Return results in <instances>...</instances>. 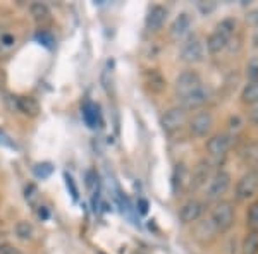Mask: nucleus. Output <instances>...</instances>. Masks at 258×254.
<instances>
[{
  "instance_id": "10",
  "label": "nucleus",
  "mask_w": 258,
  "mask_h": 254,
  "mask_svg": "<svg viewBox=\"0 0 258 254\" xmlns=\"http://www.w3.org/2000/svg\"><path fill=\"white\" fill-rule=\"evenodd\" d=\"M232 146V136L226 134V132H220V134H214L207 141V151L210 156L220 158L227 155V151Z\"/></svg>"
},
{
  "instance_id": "29",
  "label": "nucleus",
  "mask_w": 258,
  "mask_h": 254,
  "mask_svg": "<svg viewBox=\"0 0 258 254\" xmlns=\"http://www.w3.org/2000/svg\"><path fill=\"white\" fill-rule=\"evenodd\" d=\"M0 254H24L21 249H18V247H14L12 244H2L0 245Z\"/></svg>"
},
{
  "instance_id": "34",
  "label": "nucleus",
  "mask_w": 258,
  "mask_h": 254,
  "mask_svg": "<svg viewBox=\"0 0 258 254\" xmlns=\"http://www.w3.org/2000/svg\"><path fill=\"white\" fill-rule=\"evenodd\" d=\"M0 143H2V144H9V141H7V137L4 136V132H0Z\"/></svg>"
},
{
  "instance_id": "15",
  "label": "nucleus",
  "mask_w": 258,
  "mask_h": 254,
  "mask_svg": "<svg viewBox=\"0 0 258 254\" xmlns=\"http://www.w3.org/2000/svg\"><path fill=\"white\" fill-rule=\"evenodd\" d=\"M16 108L28 117H36L40 114V103L33 97H16Z\"/></svg>"
},
{
  "instance_id": "17",
  "label": "nucleus",
  "mask_w": 258,
  "mask_h": 254,
  "mask_svg": "<svg viewBox=\"0 0 258 254\" xmlns=\"http://www.w3.org/2000/svg\"><path fill=\"white\" fill-rule=\"evenodd\" d=\"M229 41L224 35H220V33H217L214 30V33H210V36L207 38V50H209V53H212V55H217V53L224 52V50L227 48Z\"/></svg>"
},
{
  "instance_id": "19",
  "label": "nucleus",
  "mask_w": 258,
  "mask_h": 254,
  "mask_svg": "<svg viewBox=\"0 0 258 254\" xmlns=\"http://www.w3.org/2000/svg\"><path fill=\"white\" fill-rule=\"evenodd\" d=\"M241 160L249 166L258 165V141H251L241 151Z\"/></svg>"
},
{
  "instance_id": "36",
  "label": "nucleus",
  "mask_w": 258,
  "mask_h": 254,
  "mask_svg": "<svg viewBox=\"0 0 258 254\" xmlns=\"http://www.w3.org/2000/svg\"><path fill=\"white\" fill-rule=\"evenodd\" d=\"M2 244H6V242H4V237H2V234H0V245Z\"/></svg>"
},
{
  "instance_id": "2",
  "label": "nucleus",
  "mask_w": 258,
  "mask_h": 254,
  "mask_svg": "<svg viewBox=\"0 0 258 254\" xmlns=\"http://www.w3.org/2000/svg\"><path fill=\"white\" fill-rule=\"evenodd\" d=\"M256 193H258V168H251L241 176L238 184H236L234 196L238 201H248Z\"/></svg>"
},
{
  "instance_id": "23",
  "label": "nucleus",
  "mask_w": 258,
  "mask_h": 254,
  "mask_svg": "<svg viewBox=\"0 0 258 254\" xmlns=\"http://www.w3.org/2000/svg\"><path fill=\"white\" fill-rule=\"evenodd\" d=\"M215 31L220 33V35H224L227 40H231L232 36H234V31H236V21L231 19V18L222 19L217 26H215Z\"/></svg>"
},
{
  "instance_id": "26",
  "label": "nucleus",
  "mask_w": 258,
  "mask_h": 254,
  "mask_svg": "<svg viewBox=\"0 0 258 254\" xmlns=\"http://www.w3.org/2000/svg\"><path fill=\"white\" fill-rule=\"evenodd\" d=\"M83 114H85V120L90 124V127L97 126V112H95L93 105H86L85 107V112H83Z\"/></svg>"
},
{
  "instance_id": "11",
  "label": "nucleus",
  "mask_w": 258,
  "mask_h": 254,
  "mask_svg": "<svg viewBox=\"0 0 258 254\" xmlns=\"http://www.w3.org/2000/svg\"><path fill=\"white\" fill-rule=\"evenodd\" d=\"M203 211H205V203L198 201V199H189V201H186L184 205L181 206V210H179V220L184 225L195 223L202 218Z\"/></svg>"
},
{
  "instance_id": "27",
  "label": "nucleus",
  "mask_w": 258,
  "mask_h": 254,
  "mask_svg": "<svg viewBox=\"0 0 258 254\" xmlns=\"http://www.w3.org/2000/svg\"><path fill=\"white\" fill-rule=\"evenodd\" d=\"M14 45H16V38L12 35H9V33H6V35L0 36V47L2 48L11 50V48H14Z\"/></svg>"
},
{
  "instance_id": "22",
  "label": "nucleus",
  "mask_w": 258,
  "mask_h": 254,
  "mask_svg": "<svg viewBox=\"0 0 258 254\" xmlns=\"http://www.w3.org/2000/svg\"><path fill=\"white\" fill-rule=\"evenodd\" d=\"M145 79H147V84L150 86V90L155 91V93H160V91L165 88V81L159 70H155V69L148 70V72L145 74Z\"/></svg>"
},
{
  "instance_id": "20",
  "label": "nucleus",
  "mask_w": 258,
  "mask_h": 254,
  "mask_svg": "<svg viewBox=\"0 0 258 254\" xmlns=\"http://www.w3.org/2000/svg\"><path fill=\"white\" fill-rule=\"evenodd\" d=\"M241 254H258V230H249L241 244Z\"/></svg>"
},
{
  "instance_id": "21",
  "label": "nucleus",
  "mask_w": 258,
  "mask_h": 254,
  "mask_svg": "<svg viewBox=\"0 0 258 254\" xmlns=\"http://www.w3.org/2000/svg\"><path fill=\"white\" fill-rule=\"evenodd\" d=\"M14 232H16V237L24 240V242L33 240V237H35V227H33L30 222H26V220H19L14 227Z\"/></svg>"
},
{
  "instance_id": "9",
  "label": "nucleus",
  "mask_w": 258,
  "mask_h": 254,
  "mask_svg": "<svg viewBox=\"0 0 258 254\" xmlns=\"http://www.w3.org/2000/svg\"><path fill=\"white\" fill-rule=\"evenodd\" d=\"M212 179V165L209 160H200L195 165L193 172L189 174V191H198L203 186H207V182H210Z\"/></svg>"
},
{
  "instance_id": "1",
  "label": "nucleus",
  "mask_w": 258,
  "mask_h": 254,
  "mask_svg": "<svg viewBox=\"0 0 258 254\" xmlns=\"http://www.w3.org/2000/svg\"><path fill=\"white\" fill-rule=\"evenodd\" d=\"M234 206H232L231 201H217V205L212 210L210 223L215 232L224 234V232H227L234 225Z\"/></svg>"
},
{
  "instance_id": "5",
  "label": "nucleus",
  "mask_w": 258,
  "mask_h": 254,
  "mask_svg": "<svg viewBox=\"0 0 258 254\" xmlns=\"http://www.w3.org/2000/svg\"><path fill=\"white\" fill-rule=\"evenodd\" d=\"M212 97V91L209 86L202 84L198 86L197 90H193L191 93L184 95V97L179 98V102H181V108H184L186 112L188 110H198V108L205 107L207 103H209V100Z\"/></svg>"
},
{
  "instance_id": "35",
  "label": "nucleus",
  "mask_w": 258,
  "mask_h": 254,
  "mask_svg": "<svg viewBox=\"0 0 258 254\" xmlns=\"http://www.w3.org/2000/svg\"><path fill=\"white\" fill-rule=\"evenodd\" d=\"M231 124H234V122H232V119H231ZM234 127H236V129L239 127V119H238V117H236V126H232V129H234Z\"/></svg>"
},
{
  "instance_id": "4",
  "label": "nucleus",
  "mask_w": 258,
  "mask_h": 254,
  "mask_svg": "<svg viewBox=\"0 0 258 254\" xmlns=\"http://www.w3.org/2000/svg\"><path fill=\"white\" fill-rule=\"evenodd\" d=\"M231 187V176L226 170H219L212 176L209 187H207V199L209 201H220L224 194L229 191Z\"/></svg>"
},
{
  "instance_id": "14",
  "label": "nucleus",
  "mask_w": 258,
  "mask_h": 254,
  "mask_svg": "<svg viewBox=\"0 0 258 254\" xmlns=\"http://www.w3.org/2000/svg\"><path fill=\"white\" fill-rule=\"evenodd\" d=\"M189 187V170L184 163H177L172 170V189L174 193H181Z\"/></svg>"
},
{
  "instance_id": "24",
  "label": "nucleus",
  "mask_w": 258,
  "mask_h": 254,
  "mask_svg": "<svg viewBox=\"0 0 258 254\" xmlns=\"http://www.w3.org/2000/svg\"><path fill=\"white\" fill-rule=\"evenodd\" d=\"M246 225L249 230H258V201L251 203L246 211Z\"/></svg>"
},
{
  "instance_id": "8",
  "label": "nucleus",
  "mask_w": 258,
  "mask_h": 254,
  "mask_svg": "<svg viewBox=\"0 0 258 254\" xmlns=\"http://www.w3.org/2000/svg\"><path fill=\"white\" fill-rule=\"evenodd\" d=\"M189 132L193 134L195 137H205L210 134L212 127H214V115L210 112L203 110V112H198L195 114L193 117L189 119Z\"/></svg>"
},
{
  "instance_id": "28",
  "label": "nucleus",
  "mask_w": 258,
  "mask_h": 254,
  "mask_svg": "<svg viewBox=\"0 0 258 254\" xmlns=\"http://www.w3.org/2000/svg\"><path fill=\"white\" fill-rule=\"evenodd\" d=\"M35 174L38 177H48L52 174V165L50 163H41L35 166Z\"/></svg>"
},
{
  "instance_id": "12",
  "label": "nucleus",
  "mask_w": 258,
  "mask_h": 254,
  "mask_svg": "<svg viewBox=\"0 0 258 254\" xmlns=\"http://www.w3.org/2000/svg\"><path fill=\"white\" fill-rule=\"evenodd\" d=\"M169 18V11L165 9L164 6H153L152 9L148 11L147 19H145V26H147L148 31L157 33L164 28L165 21Z\"/></svg>"
},
{
  "instance_id": "7",
  "label": "nucleus",
  "mask_w": 258,
  "mask_h": 254,
  "mask_svg": "<svg viewBox=\"0 0 258 254\" xmlns=\"http://www.w3.org/2000/svg\"><path fill=\"white\" fill-rule=\"evenodd\" d=\"M202 77L197 70H184L176 77L174 81V91L177 93V97H184V95L191 93L193 90H197L198 86H202Z\"/></svg>"
},
{
  "instance_id": "6",
  "label": "nucleus",
  "mask_w": 258,
  "mask_h": 254,
  "mask_svg": "<svg viewBox=\"0 0 258 254\" xmlns=\"http://www.w3.org/2000/svg\"><path fill=\"white\" fill-rule=\"evenodd\" d=\"M205 59V47L202 40L197 36H191L181 45V60L186 64H200Z\"/></svg>"
},
{
  "instance_id": "32",
  "label": "nucleus",
  "mask_w": 258,
  "mask_h": 254,
  "mask_svg": "<svg viewBox=\"0 0 258 254\" xmlns=\"http://www.w3.org/2000/svg\"><path fill=\"white\" fill-rule=\"evenodd\" d=\"M198 9L203 12V14H210L212 11L215 9V4L214 2H210V4H203V2H198Z\"/></svg>"
},
{
  "instance_id": "25",
  "label": "nucleus",
  "mask_w": 258,
  "mask_h": 254,
  "mask_svg": "<svg viewBox=\"0 0 258 254\" xmlns=\"http://www.w3.org/2000/svg\"><path fill=\"white\" fill-rule=\"evenodd\" d=\"M246 77H248V82L258 81V60H251L246 65Z\"/></svg>"
},
{
  "instance_id": "16",
  "label": "nucleus",
  "mask_w": 258,
  "mask_h": 254,
  "mask_svg": "<svg viewBox=\"0 0 258 254\" xmlns=\"http://www.w3.org/2000/svg\"><path fill=\"white\" fill-rule=\"evenodd\" d=\"M30 12H31L33 19H35V23L38 24V26H41V28L47 26L50 21H52V12H50L47 4H41V2L31 4Z\"/></svg>"
},
{
  "instance_id": "18",
  "label": "nucleus",
  "mask_w": 258,
  "mask_h": 254,
  "mask_svg": "<svg viewBox=\"0 0 258 254\" xmlns=\"http://www.w3.org/2000/svg\"><path fill=\"white\" fill-rule=\"evenodd\" d=\"M241 102L248 107H253L258 103V81L248 82L246 86L241 91Z\"/></svg>"
},
{
  "instance_id": "33",
  "label": "nucleus",
  "mask_w": 258,
  "mask_h": 254,
  "mask_svg": "<svg viewBox=\"0 0 258 254\" xmlns=\"http://www.w3.org/2000/svg\"><path fill=\"white\" fill-rule=\"evenodd\" d=\"M138 208H140V213L145 215L148 211V203L145 201V199H140V201H138Z\"/></svg>"
},
{
  "instance_id": "13",
  "label": "nucleus",
  "mask_w": 258,
  "mask_h": 254,
  "mask_svg": "<svg viewBox=\"0 0 258 254\" xmlns=\"http://www.w3.org/2000/svg\"><path fill=\"white\" fill-rule=\"evenodd\" d=\"M189 30H191V16L188 12H181V14L172 21V24H170V28H169L170 38L176 41L182 40L189 33Z\"/></svg>"
},
{
  "instance_id": "3",
  "label": "nucleus",
  "mask_w": 258,
  "mask_h": 254,
  "mask_svg": "<svg viewBox=\"0 0 258 254\" xmlns=\"http://www.w3.org/2000/svg\"><path fill=\"white\" fill-rule=\"evenodd\" d=\"M186 122H188V112L181 107L169 108V110L160 117L162 131L167 132V134H172V132L179 131Z\"/></svg>"
},
{
  "instance_id": "30",
  "label": "nucleus",
  "mask_w": 258,
  "mask_h": 254,
  "mask_svg": "<svg viewBox=\"0 0 258 254\" xmlns=\"http://www.w3.org/2000/svg\"><path fill=\"white\" fill-rule=\"evenodd\" d=\"M246 23L249 24V26L258 28V9H253V11L248 12V14H246Z\"/></svg>"
},
{
  "instance_id": "31",
  "label": "nucleus",
  "mask_w": 258,
  "mask_h": 254,
  "mask_svg": "<svg viewBox=\"0 0 258 254\" xmlns=\"http://www.w3.org/2000/svg\"><path fill=\"white\" fill-rule=\"evenodd\" d=\"M248 119H249V122H251L253 126H258V103H256V105H253V107H249Z\"/></svg>"
}]
</instances>
